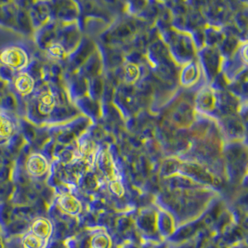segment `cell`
Wrapping results in <instances>:
<instances>
[{
    "mask_svg": "<svg viewBox=\"0 0 248 248\" xmlns=\"http://www.w3.org/2000/svg\"><path fill=\"white\" fill-rule=\"evenodd\" d=\"M29 232L43 241L48 242L52 236L53 224L46 217H36L30 223Z\"/></svg>",
    "mask_w": 248,
    "mask_h": 248,
    "instance_id": "cell-2",
    "label": "cell"
},
{
    "mask_svg": "<svg viewBox=\"0 0 248 248\" xmlns=\"http://www.w3.org/2000/svg\"><path fill=\"white\" fill-rule=\"evenodd\" d=\"M16 125L5 113H0V140L10 139L15 132Z\"/></svg>",
    "mask_w": 248,
    "mask_h": 248,
    "instance_id": "cell-6",
    "label": "cell"
},
{
    "mask_svg": "<svg viewBox=\"0 0 248 248\" xmlns=\"http://www.w3.org/2000/svg\"><path fill=\"white\" fill-rule=\"evenodd\" d=\"M14 89L21 95L27 96L34 90V82L33 78L24 72H19L14 77Z\"/></svg>",
    "mask_w": 248,
    "mask_h": 248,
    "instance_id": "cell-4",
    "label": "cell"
},
{
    "mask_svg": "<svg viewBox=\"0 0 248 248\" xmlns=\"http://www.w3.org/2000/svg\"><path fill=\"white\" fill-rule=\"evenodd\" d=\"M20 243L23 248H45L47 242L34 235L29 231L20 237Z\"/></svg>",
    "mask_w": 248,
    "mask_h": 248,
    "instance_id": "cell-7",
    "label": "cell"
},
{
    "mask_svg": "<svg viewBox=\"0 0 248 248\" xmlns=\"http://www.w3.org/2000/svg\"><path fill=\"white\" fill-rule=\"evenodd\" d=\"M47 170V164L45 158L40 155L34 154L28 158L26 162V170L32 177L37 178L44 175Z\"/></svg>",
    "mask_w": 248,
    "mask_h": 248,
    "instance_id": "cell-3",
    "label": "cell"
},
{
    "mask_svg": "<svg viewBox=\"0 0 248 248\" xmlns=\"http://www.w3.org/2000/svg\"><path fill=\"white\" fill-rule=\"evenodd\" d=\"M157 229L161 234L170 236L174 232V222L167 215H162L157 220Z\"/></svg>",
    "mask_w": 248,
    "mask_h": 248,
    "instance_id": "cell-9",
    "label": "cell"
},
{
    "mask_svg": "<svg viewBox=\"0 0 248 248\" xmlns=\"http://www.w3.org/2000/svg\"><path fill=\"white\" fill-rule=\"evenodd\" d=\"M58 204L60 208L66 214L78 215L82 209L78 200L71 194H62L58 198Z\"/></svg>",
    "mask_w": 248,
    "mask_h": 248,
    "instance_id": "cell-5",
    "label": "cell"
},
{
    "mask_svg": "<svg viewBox=\"0 0 248 248\" xmlns=\"http://www.w3.org/2000/svg\"><path fill=\"white\" fill-rule=\"evenodd\" d=\"M113 240L106 232H98L91 238V248H112Z\"/></svg>",
    "mask_w": 248,
    "mask_h": 248,
    "instance_id": "cell-8",
    "label": "cell"
},
{
    "mask_svg": "<svg viewBox=\"0 0 248 248\" xmlns=\"http://www.w3.org/2000/svg\"><path fill=\"white\" fill-rule=\"evenodd\" d=\"M28 54L19 46H8L0 53V62L4 67H8L15 72H21L28 65Z\"/></svg>",
    "mask_w": 248,
    "mask_h": 248,
    "instance_id": "cell-1",
    "label": "cell"
}]
</instances>
